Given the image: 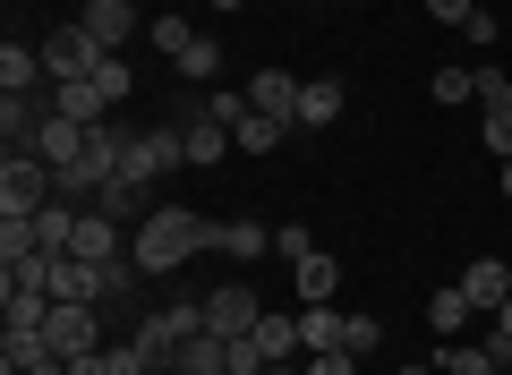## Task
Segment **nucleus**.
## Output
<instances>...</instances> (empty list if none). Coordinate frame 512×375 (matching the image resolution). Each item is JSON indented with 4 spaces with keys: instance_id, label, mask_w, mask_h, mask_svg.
Listing matches in <instances>:
<instances>
[{
    "instance_id": "1",
    "label": "nucleus",
    "mask_w": 512,
    "mask_h": 375,
    "mask_svg": "<svg viewBox=\"0 0 512 375\" xmlns=\"http://www.w3.org/2000/svg\"><path fill=\"white\" fill-rule=\"evenodd\" d=\"M214 248H222V222H205L197 205H154L137 222V239H128V256L146 273H180L188 256H214Z\"/></svg>"
},
{
    "instance_id": "2",
    "label": "nucleus",
    "mask_w": 512,
    "mask_h": 375,
    "mask_svg": "<svg viewBox=\"0 0 512 375\" xmlns=\"http://www.w3.org/2000/svg\"><path fill=\"white\" fill-rule=\"evenodd\" d=\"M197 333H214V324H205V299H171V307H154L128 341L154 358V375H171V350H180V341H197Z\"/></svg>"
},
{
    "instance_id": "3",
    "label": "nucleus",
    "mask_w": 512,
    "mask_h": 375,
    "mask_svg": "<svg viewBox=\"0 0 512 375\" xmlns=\"http://www.w3.org/2000/svg\"><path fill=\"white\" fill-rule=\"evenodd\" d=\"M188 162V137H180V120H154V128H137L128 137V162H120V179L128 188H154V179H171Z\"/></svg>"
},
{
    "instance_id": "4",
    "label": "nucleus",
    "mask_w": 512,
    "mask_h": 375,
    "mask_svg": "<svg viewBox=\"0 0 512 375\" xmlns=\"http://www.w3.org/2000/svg\"><path fill=\"white\" fill-rule=\"evenodd\" d=\"M52 188H60V179H52L43 154H9V162H0V222H35L43 205H52Z\"/></svg>"
},
{
    "instance_id": "5",
    "label": "nucleus",
    "mask_w": 512,
    "mask_h": 375,
    "mask_svg": "<svg viewBox=\"0 0 512 375\" xmlns=\"http://www.w3.org/2000/svg\"><path fill=\"white\" fill-rule=\"evenodd\" d=\"M35 52H43V77H52V86H69V77H94V69H103V43H94L86 26H52Z\"/></svg>"
},
{
    "instance_id": "6",
    "label": "nucleus",
    "mask_w": 512,
    "mask_h": 375,
    "mask_svg": "<svg viewBox=\"0 0 512 375\" xmlns=\"http://www.w3.org/2000/svg\"><path fill=\"white\" fill-rule=\"evenodd\" d=\"M43 120H52V94H0V162H9V154H35Z\"/></svg>"
},
{
    "instance_id": "7",
    "label": "nucleus",
    "mask_w": 512,
    "mask_h": 375,
    "mask_svg": "<svg viewBox=\"0 0 512 375\" xmlns=\"http://www.w3.org/2000/svg\"><path fill=\"white\" fill-rule=\"evenodd\" d=\"M256 316H265V299H256L248 282H214V290H205V324H214L222 341H239V333H256Z\"/></svg>"
},
{
    "instance_id": "8",
    "label": "nucleus",
    "mask_w": 512,
    "mask_h": 375,
    "mask_svg": "<svg viewBox=\"0 0 512 375\" xmlns=\"http://www.w3.org/2000/svg\"><path fill=\"white\" fill-rule=\"evenodd\" d=\"M43 341H52V358H86V350H103V324H94V307L52 299V324H43Z\"/></svg>"
},
{
    "instance_id": "9",
    "label": "nucleus",
    "mask_w": 512,
    "mask_h": 375,
    "mask_svg": "<svg viewBox=\"0 0 512 375\" xmlns=\"http://www.w3.org/2000/svg\"><path fill=\"white\" fill-rule=\"evenodd\" d=\"M69 256H94V265H120V256H128V222H111L103 205H86V214H77V239H69Z\"/></svg>"
},
{
    "instance_id": "10",
    "label": "nucleus",
    "mask_w": 512,
    "mask_h": 375,
    "mask_svg": "<svg viewBox=\"0 0 512 375\" xmlns=\"http://www.w3.org/2000/svg\"><path fill=\"white\" fill-rule=\"evenodd\" d=\"M299 94H308V86H299L291 69H256L248 77V103L265 111V120H282V128H299Z\"/></svg>"
},
{
    "instance_id": "11",
    "label": "nucleus",
    "mask_w": 512,
    "mask_h": 375,
    "mask_svg": "<svg viewBox=\"0 0 512 375\" xmlns=\"http://www.w3.org/2000/svg\"><path fill=\"white\" fill-rule=\"evenodd\" d=\"M461 299H470L478 316H495V307L512 299V265H504V256H470V273H461Z\"/></svg>"
},
{
    "instance_id": "12",
    "label": "nucleus",
    "mask_w": 512,
    "mask_h": 375,
    "mask_svg": "<svg viewBox=\"0 0 512 375\" xmlns=\"http://www.w3.org/2000/svg\"><path fill=\"white\" fill-rule=\"evenodd\" d=\"M77 26H86V35L103 43V52H120V43L137 35L146 18H137V0H86V18H77Z\"/></svg>"
},
{
    "instance_id": "13",
    "label": "nucleus",
    "mask_w": 512,
    "mask_h": 375,
    "mask_svg": "<svg viewBox=\"0 0 512 375\" xmlns=\"http://www.w3.org/2000/svg\"><path fill=\"white\" fill-rule=\"evenodd\" d=\"M350 324H359V316H350V307H299V341H308V350H350ZM350 358H359V350H350Z\"/></svg>"
},
{
    "instance_id": "14",
    "label": "nucleus",
    "mask_w": 512,
    "mask_h": 375,
    "mask_svg": "<svg viewBox=\"0 0 512 375\" xmlns=\"http://www.w3.org/2000/svg\"><path fill=\"white\" fill-rule=\"evenodd\" d=\"M43 162H52V171H77V162H86V120H43V145H35Z\"/></svg>"
},
{
    "instance_id": "15",
    "label": "nucleus",
    "mask_w": 512,
    "mask_h": 375,
    "mask_svg": "<svg viewBox=\"0 0 512 375\" xmlns=\"http://www.w3.org/2000/svg\"><path fill=\"white\" fill-rule=\"evenodd\" d=\"M350 111V86L342 77H308V94H299V128H333Z\"/></svg>"
},
{
    "instance_id": "16",
    "label": "nucleus",
    "mask_w": 512,
    "mask_h": 375,
    "mask_svg": "<svg viewBox=\"0 0 512 375\" xmlns=\"http://www.w3.org/2000/svg\"><path fill=\"white\" fill-rule=\"evenodd\" d=\"M171 375H231V341H222V333L180 341V350H171Z\"/></svg>"
},
{
    "instance_id": "17",
    "label": "nucleus",
    "mask_w": 512,
    "mask_h": 375,
    "mask_svg": "<svg viewBox=\"0 0 512 375\" xmlns=\"http://www.w3.org/2000/svg\"><path fill=\"white\" fill-rule=\"evenodd\" d=\"M43 358H52V341H43L35 324H9V333H0V375H35Z\"/></svg>"
},
{
    "instance_id": "18",
    "label": "nucleus",
    "mask_w": 512,
    "mask_h": 375,
    "mask_svg": "<svg viewBox=\"0 0 512 375\" xmlns=\"http://www.w3.org/2000/svg\"><path fill=\"white\" fill-rule=\"evenodd\" d=\"M52 77H43V52H26V43H0V94H43Z\"/></svg>"
},
{
    "instance_id": "19",
    "label": "nucleus",
    "mask_w": 512,
    "mask_h": 375,
    "mask_svg": "<svg viewBox=\"0 0 512 375\" xmlns=\"http://www.w3.org/2000/svg\"><path fill=\"white\" fill-rule=\"evenodd\" d=\"M77 214H86V205L52 197V205L35 214V248H43V256H69V239H77Z\"/></svg>"
},
{
    "instance_id": "20",
    "label": "nucleus",
    "mask_w": 512,
    "mask_h": 375,
    "mask_svg": "<svg viewBox=\"0 0 512 375\" xmlns=\"http://www.w3.org/2000/svg\"><path fill=\"white\" fill-rule=\"evenodd\" d=\"M461 324H478V307L461 299V282H453V290L427 299V333H436V350H444V341H461Z\"/></svg>"
},
{
    "instance_id": "21",
    "label": "nucleus",
    "mask_w": 512,
    "mask_h": 375,
    "mask_svg": "<svg viewBox=\"0 0 512 375\" xmlns=\"http://www.w3.org/2000/svg\"><path fill=\"white\" fill-rule=\"evenodd\" d=\"M291 282H299V307H325L333 290H342V265H333V256H299Z\"/></svg>"
},
{
    "instance_id": "22",
    "label": "nucleus",
    "mask_w": 512,
    "mask_h": 375,
    "mask_svg": "<svg viewBox=\"0 0 512 375\" xmlns=\"http://www.w3.org/2000/svg\"><path fill=\"white\" fill-rule=\"evenodd\" d=\"M52 111H60V120H111V103H103V94H94V77H69V86H52Z\"/></svg>"
},
{
    "instance_id": "23",
    "label": "nucleus",
    "mask_w": 512,
    "mask_h": 375,
    "mask_svg": "<svg viewBox=\"0 0 512 375\" xmlns=\"http://www.w3.org/2000/svg\"><path fill=\"white\" fill-rule=\"evenodd\" d=\"M256 350H265V358H308L299 316H274V307H265V316H256Z\"/></svg>"
},
{
    "instance_id": "24",
    "label": "nucleus",
    "mask_w": 512,
    "mask_h": 375,
    "mask_svg": "<svg viewBox=\"0 0 512 375\" xmlns=\"http://www.w3.org/2000/svg\"><path fill=\"white\" fill-rule=\"evenodd\" d=\"M214 256L256 265V256H274V231H265V222H222V248H214Z\"/></svg>"
},
{
    "instance_id": "25",
    "label": "nucleus",
    "mask_w": 512,
    "mask_h": 375,
    "mask_svg": "<svg viewBox=\"0 0 512 375\" xmlns=\"http://www.w3.org/2000/svg\"><path fill=\"white\" fill-rule=\"evenodd\" d=\"M180 137H188V162H222V154H231V128L205 120V111H197V120H180Z\"/></svg>"
},
{
    "instance_id": "26",
    "label": "nucleus",
    "mask_w": 512,
    "mask_h": 375,
    "mask_svg": "<svg viewBox=\"0 0 512 375\" xmlns=\"http://www.w3.org/2000/svg\"><path fill=\"white\" fill-rule=\"evenodd\" d=\"M427 94H436L444 111H453V103H478V69H461V60H444V69L427 77Z\"/></svg>"
},
{
    "instance_id": "27",
    "label": "nucleus",
    "mask_w": 512,
    "mask_h": 375,
    "mask_svg": "<svg viewBox=\"0 0 512 375\" xmlns=\"http://www.w3.org/2000/svg\"><path fill=\"white\" fill-rule=\"evenodd\" d=\"M436 367H444V375H504V367L487 358V341H444V350H436Z\"/></svg>"
},
{
    "instance_id": "28",
    "label": "nucleus",
    "mask_w": 512,
    "mask_h": 375,
    "mask_svg": "<svg viewBox=\"0 0 512 375\" xmlns=\"http://www.w3.org/2000/svg\"><path fill=\"white\" fill-rule=\"evenodd\" d=\"M94 94H103V103H111V111H120V103H128V94H137V69H128V60H120V52H103V69H94Z\"/></svg>"
},
{
    "instance_id": "29",
    "label": "nucleus",
    "mask_w": 512,
    "mask_h": 375,
    "mask_svg": "<svg viewBox=\"0 0 512 375\" xmlns=\"http://www.w3.org/2000/svg\"><path fill=\"white\" fill-rule=\"evenodd\" d=\"M231 145H239V154H274V145H282V120H265V111H248V120L231 128Z\"/></svg>"
},
{
    "instance_id": "30",
    "label": "nucleus",
    "mask_w": 512,
    "mask_h": 375,
    "mask_svg": "<svg viewBox=\"0 0 512 375\" xmlns=\"http://www.w3.org/2000/svg\"><path fill=\"white\" fill-rule=\"evenodd\" d=\"M214 69H222V43H214V35H197V43L180 52V77H188V86H214Z\"/></svg>"
},
{
    "instance_id": "31",
    "label": "nucleus",
    "mask_w": 512,
    "mask_h": 375,
    "mask_svg": "<svg viewBox=\"0 0 512 375\" xmlns=\"http://www.w3.org/2000/svg\"><path fill=\"white\" fill-rule=\"evenodd\" d=\"M248 86H214V94H205V120H222V128H239V120H248Z\"/></svg>"
},
{
    "instance_id": "32",
    "label": "nucleus",
    "mask_w": 512,
    "mask_h": 375,
    "mask_svg": "<svg viewBox=\"0 0 512 375\" xmlns=\"http://www.w3.org/2000/svg\"><path fill=\"white\" fill-rule=\"evenodd\" d=\"M274 256H282V265H299V256H316L308 222H274Z\"/></svg>"
},
{
    "instance_id": "33",
    "label": "nucleus",
    "mask_w": 512,
    "mask_h": 375,
    "mask_svg": "<svg viewBox=\"0 0 512 375\" xmlns=\"http://www.w3.org/2000/svg\"><path fill=\"white\" fill-rule=\"evenodd\" d=\"M478 137H487L495 162H512V111H478Z\"/></svg>"
},
{
    "instance_id": "34",
    "label": "nucleus",
    "mask_w": 512,
    "mask_h": 375,
    "mask_svg": "<svg viewBox=\"0 0 512 375\" xmlns=\"http://www.w3.org/2000/svg\"><path fill=\"white\" fill-rule=\"evenodd\" d=\"M188 43H197V26H188V18H154V52H171V60H180Z\"/></svg>"
},
{
    "instance_id": "35",
    "label": "nucleus",
    "mask_w": 512,
    "mask_h": 375,
    "mask_svg": "<svg viewBox=\"0 0 512 375\" xmlns=\"http://www.w3.org/2000/svg\"><path fill=\"white\" fill-rule=\"evenodd\" d=\"M478 111H512V77L504 69H478Z\"/></svg>"
},
{
    "instance_id": "36",
    "label": "nucleus",
    "mask_w": 512,
    "mask_h": 375,
    "mask_svg": "<svg viewBox=\"0 0 512 375\" xmlns=\"http://www.w3.org/2000/svg\"><path fill=\"white\" fill-rule=\"evenodd\" d=\"M427 18H436V26H453V35H461V26L478 18V0H427Z\"/></svg>"
},
{
    "instance_id": "37",
    "label": "nucleus",
    "mask_w": 512,
    "mask_h": 375,
    "mask_svg": "<svg viewBox=\"0 0 512 375\" xmlns=\"http://www.w3.org/2000/svg\"><path fill=\"white\" fill-rule=\"evenodd\" d=\"M308 375H359V358L350 350H308Z\"/></svg>"
},
{
    "instance_id": "38",
    "label": "nucleus",
    "mask_w": 512,
    "mask_h": 375,
    "mask_svg": "<svg viewBox=\"0 0 512 375\" xmlns=\"http://www.w3.org/2000/svg\"><path fill=\"white\" fill-rule=\"evenodd\" d=\"M461 43H478V52H495V9H478V18L461 26Z\"/></svg>"
},
{
    "instance_id": "39",
    "label": "nucleus",
    "mask_w": 512,
    "mask_h": 375,
    "mask_svg": "<svg viewBox=\"0 0 512 375\" xmlns=\"http://www.w3.org/2000/svg\"><path fill=\"white\" fill-rule=\"evenodd\" d=\"M69 375H103V350H86V358H60Z\"/></svg>"
},
{
    "instance_id": "40",
    "label": "nucleus",
    "mask_w": 512,
    "mask_h": 375,
    "mask_svg": "<svg viewBox=\"0 0 512 375\" xmlns=\"http://www.w3.org/2000/svg\"><path fill=\"white\" fill-rule=\"evenodd\" d=\"M265 375H308V358H274V367H265Z\"/></svg>"
},
{
    "instance_id": "41",
    "label": "nucleus",
    "mask_w": 512,
    "mask_h": 375,
    "mask_svg": "<svg viewBox=\"0 0 512 375\" xmlns=\"http://www.w3.org/2000/svg\"><path fill=\"white\" fill-rule=\"evenodd\" d=\"M495 333H512V299H504V307H495Z\"/></svg>"
},
{
    "instance_id": "42",
    "label": "nucleus",
    "mask_w": 512,
    "mask_h": 375,
    "mask_svg": "<svg viewBox=\"0 0 512 375\" xmlns=\"http://www.w3.org/2000/svg\"><path fill=\"white\" fill-rule=\"evenodd\" d=\"M495 171H504V205H512V162H495Z\"/></svg>"
},
{
    "instance_id": "43",
    "label": "nucleus",
    "mask_w": 512,
    "mask_h": 375,
    "mask_svg": "<svg viewBox=\"0 0 512 375\" xmlns=\"http://www.w3.org/2000/svg\"><path fill=\"white\" fill-rule=\"evenodd\" d=\"M205 9H248V0H205Z\"/></svg>"
},
{
    "instance_id": "44",
    "label": "nucleus",
    "mask_w": 512,
    "mask_h": 375,
    "mask_svg": "<svg viewBox=\"0 0 512 375\" xmlns=\"http://www.w3.org/2000/svg\"><path fill=\"white\" fill-rule=\"evenodd\" d=\"M402 375H444V367H402Z\"/></svg>"
},
{
    "instance_id": "45",
    "label": "nucleus",
    "mask_w": 512,
    "mask_h": 375,
    "mask_svg": "<svg viewBox=\"0 0 512 375\" xmlns=\"http://www.w3.org/2000/svg\"><path fill=\"white\" fill-rule=\"evenodd\" d=\"M9 9H18V0H9Z\"/></svg>"
},
{
    "instance_id": "46",
    "label": "nucleus",
    "mask_w": 512,
    "mask_h": 375,
    "mask_svg": "<svg viewBox=\"0 0 512 375\" xmlns=\"http://www.w3.org/2000/svg\"><path fill=\"white\" fill-rule=\"evenodd\" d=\"M308 9H316V0H308Z\"/></svg>"
}]
</instances>
